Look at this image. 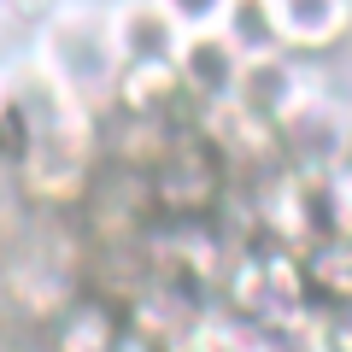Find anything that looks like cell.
I'll list each match as a JSON object with an SVG mask.
<instances>
[{
	"instance_id": "6da1fadb",
	"label": "cell",
	"mask_w": 352,
	"mask_h": 352,
	"mask_svg": "<svg viewBox=\"0 0 352 352\" xmlns=\"http://www.w3.org/2000/svg\"><path fill=\"white\" fill-rule=\"evenodd\" d=\"M229 194H235V176H229L223 153L188 124L170 135V147L147 170V200L159 223H217Z\"/></svg>"
},
{
	"instance_id": "7a4b0ae2",
	"label": "cell",
	"mask_w": 352,
	"mask_h": 352,
	"mask_svg": "<svg viewBox=\"0 0 352 352\" xmlns=\"http://www.w3.org/2000/svg\"><path fill=\"white\" fill-rule=\"evenodd\" d=\"M106 100H112V118H147V124H182L194 106L170 53L118 59L112 76H106Z\"/></svg>"
},
{
	"instance_id": "3957f363",
	"label": "cell",
	"mask_w": 352,
	"mask_h": 352,
	"mask_svg": "<svg viewBox=\"0 0 352 352\" xmlns=\"http://www.w3.org/2000/svg\"><path fill=\"white\" fill-rule=\"evenodd\" d=\"M270 6V36L276 53L311 65V59H335L352 41V0H264Z\"/></svg>"
},
{
	"instance_id": "277c9868",
	"label": "cell",
	"mask_w": 352,
	"mask_h": 352,
	"mask_svg": "<svg viewBox=\"0 0 352 352\" xmlns=\"http://www.w3.org/2000/svg\"><path fill=\"white\" fill-rule=\"evenodd\" d=\"M170 59H176V71H182V88H188L194 106L235 94L241 65H247V59L235 53V41H229L212 18H188L182 36H176V47H170Z\"/></svg>"
},
{
	"instance_id": "5b68a950",
	"label": "cell",
	"mask_w": 352,
	"mask_h": 352,
	"mask_svg": "<svg viewBox=\"0 0 352 352\" xmlns=\"http://www.w3.org/2000/svg\"><path fill=\"white\" fill-rule=\"evenodd\" d=\"M41 329H47V352H118L124 311L100 294H71Z\"/></svg>"
},
{
	"instance_id": "8992f818",
	"label": "cell",
	"mask_w": 352,
	"mask_h": 352,
	"mask_svg": "<svg viewBox=\"0 0 352 352\" xmlns=\"http://www.w3.org/2000/svg\"><path fill=\"white\" fill-rule=\"evenodd\" d=\"M188 18L176 12L170 0H124L112 18V53L135 59V53H170Z\"/></svg>"
},
{
	"instance_id": "52a82bcc",
	"label": "cell",
	"mask_w": 352,
	"mask_h": 352,
	"mask_svg": "<svg viewBox=\"0 0 352 352\" xmlns=\"http://www.w3.org/2000/svg\"><path fill=\"white\" fill-rule=\"evenodd\" d=\"M300 270H305V294H311L317 311H335V317L352 311V241L317 235L300 252Z\"/></svg>"
},
{
	"instance_id": "ba28073f",
	"label": "cell",
	"mask_w": 352,
	"mask_h": 352,
	"mask_svg": "<svg viewBox=\"0 0 352 352\" xmlns=\"http://www.w3.org/2000/svg\"><path fill=\"white\" fill-rule=\"evenodd\" d=\"M206 18L235 41L241 59H270V53H276V36H270V6H264V0H217Z\"/></svg>"
},
{
	"instance_id": "9c48e42d",
	"label": "cell",
	"mask_w": 352,
	"mask_h": 352,
	"mask_svg": "<svg viewBox=\"0 0 352 352\" xmlns=\"http://www.w3.org/2000/svg\"><path fill=\"white\" fill-rule=\"evenodd\" d=\"M317 223H323V235L352 241V159L329 164L317 176Z\"/></svg>"
},
{
	"instance_id": "30bf717a",
	"label": "cell",
	"mask_w": 352,
	"mask_h": 352,
	"mask_svg": "<svg viewBox=\"0 0 352 352\" xmlns=\"http://www.w3.org/2000/svg\"><path fill=\"white\" fill-rule=\"evenodd\" d=\"M118 352H164V346H159V340H147V335H135V329H124Z\"/></svg>"
},
{
	"instance_id": "8fae6325",
	"label": "cell",
	"mask_w": 352,
	"mask_h": 352,
	"mask_svg": "<svg viewBox=\"0 0 352 352\" xmlns=\"http://www.w3.org/2000/svg\"><path fill=\"white\" fill-rule=\"evenodd\" d=\"M170 6H176V12H182V18H206V12H212V6H217V0H170Z\"/></svg>"
},
{
	"instance_id": "7c38bea8",
	"label": "cell",
	"mask_w": 352,
	"mask_h": 352,
	"mask_svg": "<svg viewBox=\"0 0 352 352\" xmlns=\"http://www.w3.org/2000/svg\"><path fill=\"white\" fill-rule=\"evenodd\" d=\"M12 6H18V18H41L47 12V0H12Z\"/></svg>"
},
{
	"instance_id": "4fadbf2b",
	"label": "cell",
	"mask_w": 352,
	"mask_h": 352,
	"mask_svg": "<svg viewBox=\"0 0 352 352\" xmlns=\"http://www.w3.org/2000/svg\"><path fill=\"white\" fill-rule=\"evenodd\" d=\"M340 323H346V317H340ZM335 352H352V335H346V340H340V346H335Z\"/></svg>"
}]
</instances>
